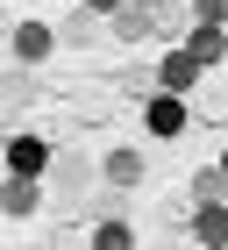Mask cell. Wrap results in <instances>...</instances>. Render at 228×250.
Masks as SVG:
<instances>
[{"label": "cell", "instance_id": "obj_10", "mask_svg": "<svg viewBox=\"0 0 228 250\" xmlns=\"http://www.w3.org/2000/svg\"><path fill=\"white\" fill-rule=\"evenodd\" d=\"M200 15H207L214 29H221V15H228V0H200Z\"/></svg>", "mask_w": 228, "mask_h": 250}, {"label": "cell", "instance_id": "obj_4", "mask_svg": "<svg viewBox=\"0 0 228 250\" xmlns=\"http://www.w3.org/2000/svg\"><path fill=\"white\" fill-rule=\"evenodd\" d=\"M150 129H157V136H178V129H186V107H178L171 93H164V100H150Z\"/></svg>", "mask_w": 228, "mask_h": 250}, {"label": "cell", "instance_id": "obj_8", "mask_svg": "<svg viewBox=\"0 0 228 250\" xmlns=\"http://www.w3.org/2000/svg\"><path fill=\"white\" fill-rule=\"evenodd\" d=\"M135 172H143V157H135V150H114V157H107V179H135Z\"/></svg>", "mask_w": 228, "mask_h": 250}, {"label": "cell", "instance_id": "obj_3", "mask_svg": "<svg viewBox=\"0 0 228 250\" xmlns=\"http://www.w3.org/2000/svg\"><path fill=\"white\" fill-rule=\"evenodd\" d=\"M221 50H228V36L214 29V21H207V29L192 36V50H186V58H192V64H221Z\"/></svg>", "mask_w": 228, "mask_h": 250}, {"label": "cell", "instance_id": "obj_9", "mask_svg": "<svg viewBox=\"0 0 228 250\" xmlns=\"http://www.w3.org/2000/svg\"><path fill=\"white\" fill-rule=\"evenodd\" d=\"M93 250H129V229H121V222H107V229L93 236Z\"/></svg>", "mask_w": 228, "mask_h": 250}, {"label": "cell", "instance_id": "obj_5", "mask_svg": "<svg viewBox=\"0 0 228 250\" xmlns=\"http://www.w3.org/2000/svg\"><path fill=\"white\" fill-rule=\"evenodd\" d=\"M200 236L207 243H228V208L221 200H200Z\"/></svg>", "mask_w": 228, "mask_h": 250}, {"label": "cell", "instance_id": "obj_11", "mask_svg": "<svg viewBox=\"0 0 228 250\" xmlns=\"http://www.w3.org/2000/svg\"><path fill=\"white\" fill-rule=\"evenodd\" d=\"M93 7H114V0H93Z\"/></svg>", "mask_w": 228, "mask_h": 250}, {"label": "cell", "instance_id": "obj_1", "mask_svg": "<svg viewBox=\"0 0 228 250\" xmlns=\"http://www.w3.org/2000/svg\"><path fill=\"white\" fill-rule=\"evenodd\" d=\"M157 79H164L171 93H186L192 79H200V64H192V58H186V50H171V58H164V64H157Z\"/></svg>", "mask_w": 228, "mask_h": 250}, {"label": "cell", "instance_id": "obj_12", "mask_svg": "<svg viewBox=\"0 0 228 250\" xmlns=\"http://www.w3.org/2000/svg\"><path fill=\"white\" fill-rule=\"evenodd\" d=\"M214 250H228V243H214Z\"/></svg>", "mask_w": 228, "mask_h": 250}, {"label": "cell", "instance_id": "obj_2", "mask_svg": "<svg viewBox=\"0 0 228 250\" xmlns=\"http://www.w3.org/2000/svg\"><path fill=\"white\" fill-rule=\"evenodd\" d=\"M43 157H50V150H43L36 136H21L15 150H7V165H15V179H36V172H43Z\"/></svg>", "mask_w": 228, "mask_h": 250}, {"label": "cell", "instance_id": "obj_6", "mask_svg": "<svg viewBox=\"0 0 228 250\" xmlns=\"http://www.w3.org/2000/svg\"><path fill=\"white\" fill-rule=\"evenodd\" d=\"M0 208H7V214H29V208H36V186H29V179H7V186H0Z\"/></svg>", "mask_w": 228, "mask_h": 250}, {"label": "cell", "instance_id": "obj_7", "mask_svg": "<svg viewBox=\"0 0 228 250\" xmlns=\"http://www.w3.org/2000/svg\"><path fill=\"white\" fill-rule=\"evenodd\" d=\"M15 50H21L29 64H36V58H50V29H36V21H29V29L15 36Z\"/></svg>", "mask_w": 228, "mask_h": 250}]
</instances>
